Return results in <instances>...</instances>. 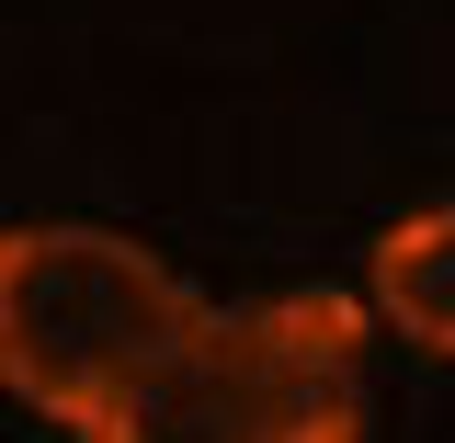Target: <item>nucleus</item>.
Segmentation results:
<instances>
[{
	"label": "nucleus",
	"instance_id": "obj_1",
	"mask_svg": "<svg viewBox=\"0 0 455 443\" xmlns=\"http://www.w3.org/2000/svg\"><path fill=\"white\" fill-rule=\"evenodd\" d=\"M80 443H364V307L331 284L205 307Z\"/></svg>",
	"mask_w": 455,
	"mask_h": 443
},
{
	"label": "nucleus",
	"instance_id": "obj_2",
	"mask_svg": "<svg viewBox=\"0 0 455 443\" xmlns=\"http://www.w3.org/2000/svg\"><path fill=\"white\" fill-rule=\"evenodd\" d=\"M194 319H205V296L125 227L92 217L0 227V387L68 432L103 421Z\"/></svg>",
	"mask_w": 455,
	"mask_h": 443
},
{
	"label": "nucleus",
	"instance_id": "obj_3",
	"mask_svg": "<svg viewBox=\"0 0 455 443\" xmlns=\"http://www.w3.org/2000/svg\"><path fill=\"white\" fill-rule=\"evenodd\" d=\"M364 307H376L398 341H421V352H455V205H421V217H398L387 239H376Z\"/></svg>",
	"mask_w": 455,
	"mask_h": 443
}]
</instances>
